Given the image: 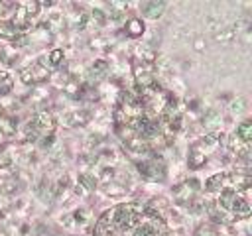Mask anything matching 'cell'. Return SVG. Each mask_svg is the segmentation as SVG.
Here are the masks:
<instances>
[{
    "instance_id": "1",
    "label": "cell",
    "mask_w": 252,
    "mask_h": 236,
    "mask_svg": "<svg viewBox=\"0 0 252 236\" xmlns=\"http://www.w3.org/2000/svg\"><path fill=\"white\" fill-rule=\"evenodd\" d=\"M94 236H167V230L152 208L128 203L104 212L94 226Z\"/></svg>"
},
{
    "instance_id": "2",
    "label": "cell",
    "mask_w": 252,
    "mask_h": 236,
    "mask_svg": "<svg viewBox=\"0 0 252 236\" xmlns=\"http://www.w3.org/2000/svg\"><path fill=\"white\" fill-rule=\"evenodd\" d=\"M142 177L150 181H161L165 177V163L161 157H148L138 165Z\"/></svg>"
},
{
    "instance_id": "3",
    "label": "cell",
    "mask_w": 252,
    "mask_h": 236,
    "mask_svg": "<svg viewBox=\"0 0 252 236\" xmlns=\"http://www.w3.org/2000/svg\"><path fill=\"white\" fill-rule=\"evenodd\" d=\"M30 128L35 130L39 136H47V134H53L55 120H53V116L47 110H39V112L33 114V118L30 122Z\"/></svg>"
},
{
    "instance_id": "4",
    "label": "cell",
    "mask_w": 252,
    "mask_h": 236,
    "mask_svg": "<svg viewBox=\"0 0 252 236\" xmlns=\"http://www.w3.org/2000/svg\"><path fill=\"white\" fill-rule=\"evenodd\" d=\"M47 75H49V71H47L43 65H32V67H28V69H24V71L20 73V77H22L24 83L43 81V79H47Z\"/></svg>"
},
{
    "instance_id": "5",
    "label": "cell",
    "mask_w": 252,
    "mask_h": 236,
    "mask_svg": "<svg viewBox=\"0 0 252 236\" xmlns=\"http://www.w3.org/2000/svg\"><path fill=\"white\" fill-rule=\"evenodd\" d=\"M140 10H142V14H144L146 18L156 20V18H159V16L163 14L165 4H163V2H144V4H140Z\"/></svg>"
},
{
    "instance_id": "6",
    "label": "cell",
    "mask_w": 252,
    "mask_h": 236,
    "mask_svg": "<svg viewBox=\"0 0 252 236\" xmlns=\"http://www.w3.org/2000/svg\"><path fill=\"white\" fill-rule=\"evenodd\" d=\"M106 73H108V63H106V61H102V59H98V61H94V63L91 65V69H89L87 77H89V81H91V83H96V81H100Z\"/></svg>"
},
{
    "instance_id": "7",
    "label": "cell",
    "mask_w": 252,
    "mask_h": 236,
    "mask_svg": "<svg viewBox=\"0 0 252 236\" xmlns=\"http://www.w3.org/2000/svg\"><path fill=\"white\" fill-rule=\"evenodd\" d=\"M230 212L236 216V218H246L248 214H250V205H248V201L238 193V197L234 199V203H232V206H230Z\"/></svg>"
},
{
    "instance_id": "8",
    "label": "cell",
    "mask_w": 252,
    "mask_h": 236,
    "mask_svg": "<svg viewBox=\"0 0 252 236\" xmlns=\"http://www.w3.org/2000/svg\"><path fill=\"white\" fill-rule=\"evenodd\" d=\"M236 197H238V191H236V189H222L220 195H219V201H217L219 208L230 210V206H232V203H234Z\"/></svg>"
},
{
    "instance_id": "9",
    "label": "cell",
    "mask_w": 252,
    "mask_h": 236,
    "mask_svg": "<svg viewBox=\"0 0 252 236\" xmlns=\"http://www.w3.org/2000/svg\"><path fill=\"white\" fill-rule=\"evenodd\" d=\"M126 31H128L132 37L140 35V33L144 31V22H142L140 18H130V20L126 22Z\"/></svg>"
},
{
    "instance_id": "10",
    "label": "cell",
    "mask_w": 252,
    "mask_h": 236,
    "mask_svg": "<svg viewBox=\"0 0 252 236\" xmlns=\"http://www.w3.org/2000/svg\"><path fill=\"white\" fill-rule=\"evenodd\" d=\"M236 138H238L240 142H244V144H250V140H252V124H250L248 120H246V122H242V124L238 126Z\"/></svg>"
},
{
    "instance_id": "11",
    "label": "cell",
    "mask_w": 252,
    "mask_h": 236,
    "mask_svg": "<svg viewBox=\"0 0 252 236\" xmlns=\"http://www.w3.org/2000/svg\"><path fill=\"white\" fill-rule=\"evenodd\" d=\"M222 183H224V175H222V173H215V175H211V177L205 181V189H207V191H217V189L222 187Z\"/></svg>"
},
{
    "instance_id": "12",
    "label": "cell",
    "mask_w": 252,
    "mask_h": 236,
    "mask_svg": "<svg viewBox=\"0 0 252 236\" xmlns=\"http://www.w3.org/2000/svg\"><path fill=\"white\" fill-rule=\"evenodd\" d=\"M232 181L236 183V191H244L250 185V175L248 173H236V175H232Z\"/></svg>"
},
{
    "instance_id": "13",
    "label": "cell",
    "mask_w": 252,
    "mask_h": 236,
    "mask_svg": "<svg viewBox=\"0 0 252 236\" xmlns=\"http://www.w3.org/2000/svg\"><path fill=\"white\" fill-rule=\"evenodd\" d=\"M0 134H8V136L14 134V120L6 114L0 116Z\"/></svg>"
},
{
    "instance_id": "14",
    "label": "cell",
    "mask_w": 252,
    "mask_h": 236,
    "mask_svg": "<svg viewBox=\"0 0 252 236\" xmlns=\"http://www.w3.org/2000/svg\"><path fill=\"white\" fill-rule=\"evenodd\" d=\"M79 183H81V185H83V189H87V191H93V189L96 187V179H94L93 175H89V173L79 175Z\"/></svg>"
},
{
    "instance_id": "15",
    "label": "cell",
    "mask_w": 252,
    "mask_h": 236,
    "mask_svg": "<svg viewBox=\"0 0 252 236\" xmlns=\"http://www.w3.org/2000/svg\"><path fill=\"white\" fill-rule=\"evenodd\" d=\"M47 28H49L51 31H59V30L63 28V18H61L59 14H53V16L47 20Z\"/></svg>"
},
{
    "instance_id": "16",
    "label": "cell",
    "mask_w": 252,
    "mask_h": 236,
    "mask_svg": "<svg viewBox=\"0 0 252 236\" xmlns=\"http://www.w3.org/2000/svg\"><path fill=\"white\" fill-rule=\"evenodd\" d=\"M201 163H205V153H199L197 148H195V149H193V155H191V159H189V165H191V167H199Z\"/></svg>"
},
{
    "instance_id": "17",
    "label": "cell",
    "mask_w": 252,
    "mask_h": 236,
    "mask_svg": "<svg viewBox=\"0 0 252 236\" xmlns=\"http://www.w3.org/2000/svg\"><path fill=\"white\" fill-rule=\"evenodd\" d=\"M61 59H63V49H53V51L49 53V63L59 65V63H61Z\"/></svg>"
},
{
    "instance_id": "18",
    "label": "cell",
    "mask_w": 252,
    "mask_h": 236,
    "mask_svg": "<svg viewBox=\"0 0 252 236\" xmlns=\"http://www.w3.org/2000/svg\"><path fill=\"white\" fill-rule=\"evenodd\" d=\"M220 120V116L217 114V112H209L207 116H205V124L207 126H215V122H219Z\"/></svg>"
},
{
    "instance_id": "19",
    "label": "cell",
    "mask_w": 252,
    "mask_h": 236,
    "mask_svg": "<svg viewBox=\"0 0 252 236\" xmlns=\"http://www.w3.org/2000/svg\"><path fill=\"white\" fill-rule=\"evenodd\" d=\"M197 236H217V234H215V230L211 226H201L199 232H197Z\"/></svg>"
},
{
    "instance_id": "20",
    "label": "cell",
    "mask_w": 252,
    "mask_h": 236,
    "mask_svg": "<svg viewBox=\"0 0 252 236\" xmlns=\"http://www.w3.org/2000/svg\"><path fill=\"white\" fill-rule=\"evenodd\" d=\"M230 108H232V112H242V108H244V100H242V98H238V100H234Z\"/></svg>"
},
{
    "instance_id": "21",
    "label": "cell",
    "mask_w": 252,
    "mask_h": 236,
    "mask_svg": "<svg viewBox=\"0 0 252 236\" xmlns=\"http://www.w3.org/2000/svg\"><path fill=\"white\" fill-rule=\"evenodd\" d=\"M93 18H96L100 24H104V20H106V18H104V14H102L100 10H93Z\"/></svg>"
}]
</instances>
